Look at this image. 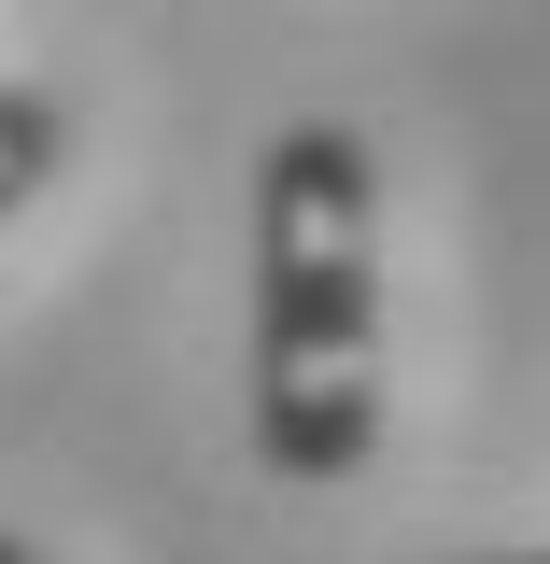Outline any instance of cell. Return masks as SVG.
<instances>
[{
  "instance_id": "obj_4",
  "label": "cell",
  "mask_w": 550,
  "mask_h": 564,
  "mask_svg": "<svg viewBox=\"0 0 550 564\" xmlns=\"http://www.w3.org/2000/svg\"><path fill=\"white\" fill-rule=\"evenodd\" d=\"M494 564H550V551H494Z\"/></svg>"
},
{
  "instance_id": "obj_1",
  "label": "cell",
  "mask_w": 550,
  "mask_h": 564,
  "mask_svg": "<svg viewBox=\"0 0 550 564\" xmlns=\"http://www.w3.org/2000/svg\"><path fill=\"white\" fill-rule=\"evenodd\" d=\"M255 466L296 494L367 480L381 452V155L339 113H296L255 155Z\"/></svg>"
},
{
  "instance_id": "obj_3",
  "label": "cell",
  "mask_w": 550,
  "mask_h": 564,
  "mask_svg": "<svg viewBox=\"0 0 550 564\" xmlns=\"http://www.w3.org/2000/svg\"><path fill=\"white\" fill-rule=\"evenodd\" d=\"M0 564H43V551H29V536H14V522H0Z\"/></svg>"
},
{
  "instance_id": "obj_2",
  "label": "cell",
  "mask_w": 550,
  "mask_h": 564,
  "mask_svg": "<svg viewBox=\"0 0 550 564\" xmlns=\"http://www.w3.org/2000/svg\"><path fill=\"white\" fill-rule=\"evenodd\" d=\"M57 155H71V99L29 85V70H0V240H14V212L57 184Z\"/></svg>"
}]
</instances>
